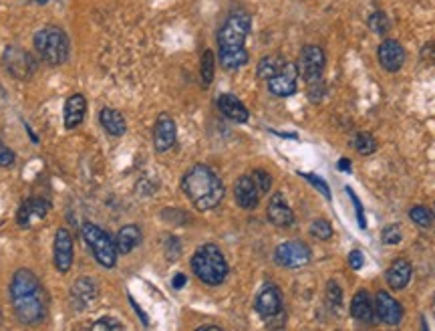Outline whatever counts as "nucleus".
Returning <instances> with one entry per match:
<instances>
[{
  "label": "nucleus",
  "mask_w": 435,
  "mask_h": 331,
  "mask_svg": "<svg viewBox=\"0 0 435 331\" xmlns=\"http://www.w3.org/2000/svg\"><path fill=\"white\" fill-rule=\"evenodd\" d=\"M310 234H312L315 239H319V241H328V239L332 237V226H330V222L328 221L319 219V221H315L310 224Z\"/></svg>",
  "instance_id": "33"
},
{
  "label": "nucleus",
  "mask_w": 435,
  "mask_h": 331,
  "mask_svg": "<svg viewBox=\"0 0 435 331\" xmlns=\"http://www.w3.org/2000/svg\"><path fill=\"white\" fill-rule=\"evenodd\" d=\"M339 170H345V172H351V162H349V160H341V162H339Z\"/></svg>",
  "instance_id": "41"
},
{
  "label": "nucleus",
  "mask_w": 435,
  "mask_h": 331,
  "mask_svg": "<svg viewBox=\"0 0 435 331\" xmlns=\"http://www.w3.org/2000/svg\"><path fill=\"white\" fill-rule=\"evenodd\" d=\"M326 65V55L325 51L317 45H306L302 49L299 59V71L302 75V79L306 83H315L321 79L323 71Z\"/></svg>",
  "instance_id": "7"
},
{
  "label": "nucleus",
  "mask_w": 435,
  "mask_h": 331,
  "mask_svg": "<svg viewBox=\"0 0 435 331\" xmlns=\"http://www.w3.org/2000/svg\"><path fill=\"white\" fill-rule=\"evenodd\" d=\"M363 263H365V259H363V252H361V250H353V252L349 254V265L353 267L354 271H359V269L363 267Z\"/></svg>",
  "instance_id": "39"
},
{
  "label": "nucleus",
  "mask_w": 435,
  "mask_h": 331,
  "mask_svg": "<svg viewBox=\"0 0 435 331\" xmlns=\"http://www.w3.org/2000/svg\"><path fill=\"white\" fill-rule=\"evenodd\" d=\"M411 275H413L411 263L405 261V259H397V261L391 263V267H389V271H387V283H389L391 289L401 291V289H405L409 285Z\"/></svg>",
  "instance_id": "20"
},
{
  "label": "nucleus",
  "mask_w": 435,
  "mask_h": 331,
  "mask_svg": "<svg viewBox=\"0 0 435 331\" xmlns=\"http://www.w3.org/2000/svg\"><path fill=\"white\" fill-rule=\"evenodd\" d=\"M139 243H141V230L136 224H127V226L119 228V232L115 237V247H117L119 254H129Z\"/></svg>",
  "instance_id": "23"
},
{
  "label": "nucleus",
  "mask_w": 435,
  "mask_h": 331,
  "mask_svg": "<svg viewBox=\"0 0 435 331\" xmlns=\"http://www.w3.org/2000/svg\"><path fill=\"white\" fill-rule=\"evenodd\" d=\"M351 315L357 321L373 323L375 321V303L367 291H359L351 301Z\"/></svg>",
  "instance_id": "21"
},
{
  "label": "nucleus",
  "mask_w": 435,
  "mask_h": 331,
  "mask_svg": "<svg viewBox=\"0 0 435 331\" xmlns=\"http://www.w3.org/2000/svg\"><path fill=\"white\" fill-rule=\"evenodd\" d=\"M99 121H101V126L105 128V132H107L109 136H115V138L123 136L125 130H127L125 117H123L119 111L111 110V108L101 110V113H99Z\"/></svg>",
  "instance_id": "24"
},
{
  "label": "nucleus",
  "mask_w": 435,
  "mask_h": 331,
  "mask_svg": "<svg viewBox=\"0 0 435 331\" xmlns=\"http://www.w3.org/2000/svg\"><path fill=\"white\" fill-rule=\"evenodd\" d=\"M182 190L198 210H214L224 198V184L218 174L204 164L190 168L182 180Z\"/></svg>",
  "instance_id": "2"
},
{
  "label": "nucleus",
  "mask_w": 435,
  "mask_h": 331,
  "mask_svg": "<svg viewBox=\"0 0 435 331\" xmlns=\"http://www.w3.org/2000/svg\"><path fill=\"white\" fill-rule=\"evenodd\" d=\"M73 265V237L67 228H59L54 239V267L59 273H67Z\"/></svg>",
  "instance_id": "13"
},
{
  "label": "nucleus",
  "mask_w": 435,
  "mask_h": 331,
  "mask_svg": "<svg viewBox=\"0 0 435 331\" xmlns=\"http://www.w3.org/2000/svg\"><path fill=\"white\" fill-rule=\"evenodd\" d=\"M91 330H95V331H107V330L121 331V330H123V325H121L119 321H115L113 317H103V319L95 321Z\"/></svg>",
  "instance_id": "36"
},
{
  "label": "nucleus",
  "mask_w": 435,
  "mask_h": 331,
  "mask_svg": "<svg viewBox=\"0 0 435 331\" xmlns=\"http://www.w3.org/2000/svg\"><path fill=\"white\" fill-rule=\"evenodd\" d=\"M39 55L51 65H61L69 59V37L59 27H45L34 34Z\"/></svg>",
  "instance_id": "4"
},
{
  "label": "nucleus",
  "mask_w": 435,
  "mask_h": 331,
  "mask_svg": "<svg viewBox=\"0 0 435 331\" xmlns=\"http://www.w3.org/2000/svg\"><path fill=\"white\" fill-rule=\"evenodd\" d=\"M354 148H357L359 154L369 156V154L375 152L377 143H375V138H373L371 134H365V132H363V134H357V138H354Z\"/></svg>",
  "instance_id": "31"
},
{
  "label": "nucleus",
  "mask_w": 435,
  "mask_h": 331,
  "mask_svg": "<svg viewBox=\"0 0 435 331\" xmlns=\"http://www.w3.org/2000/svg\"><path fill=\"white\" fill-rule=\"evenodd\" d=\"M248 59H250V55H248L244 47H240V49H220V63H222L224 69H230V71L240 69L248 63Z\"/></svg>",
  "instance_id": "26"
},
{
  "label": "nucleus",
  "mask_w": 435,
  "mask_h": 331,
  "mask_svg": "<svg viewBox=\"0 0 435 331\" xmlns=\"http://www.w3.org/2000/svg\"><path fill=\"white\" fill-rule=\"evenodd\" d=\"M12 164H14V152L4 141H0V166L10 168Z\"/></svg>",
  "instance_id": "37"
},
{
  "label": "nucleus",
  "mask_w": 435,
  "mask_h": 331,
  "mask_svg": "<svg viewBox=\"0 0 435 331\" xmlns=\"http://www.w3.org/2000/svg\"><path fill=\"white\" fill-rule=\"evenodd\" d=\"M83 239L93 250L95 259L99 261V265H103L105 269L115 267L117 263V247H115V239H111V234L105 232L101 226L93 224V222H85L83 224Z\"/></svg>",
  "instance_id": "5"
},
{
  "label": "nucleus",
  "mask_w": 435,
  "mask_h": 331,
  "mask_svg": "<svg viewBox=\"0 0 435 331\" xmlns=\"http://www.w3.org/2000/svg\"><path fill=\"white\" fill-rule=\"evenodd\" d=\"M234 196H236L238 206H242L244 210H252V208L258 206L262 194L258 190L252 176H240L234 184Z\"/></svg>",
  "instance_id": "16"
},
{
  "label": "nucleus",
  "mask_w": 435,
  "mask_h": 331,
  "mask_svg": "<svg viewBox=\"0 0 435 331\" xmlns=\"http://www.w3.org/2000/svg\"><path fill=\"white\" fill-rule=\"evenodd\" d=\"M191 269L202 283L210 287L224 283L228 277V263L216 245H202L198 248L191 257Z\"/></svg>",
  "instance_id": "3"
},
{
  "label": "nucleus",
  "mask_w": 435,
  "mask_h": 331,
  "mask_svg": "<svg viewBox=\"0 0 435 331\" xmlns=\"http://www.w3.org/2000/svg\"><path fill=\"white\" fill-rule=\"evenodd\" d=\"M85 111H87V101L81 93L71 95L65 103V128L75 130L77 126H81L85 119Z\"/></svg>",
  "instance_id": "22"
},
{
  "label": "nucleus",
  "mask_w": 435,
  "mask_h": 331,
  "mask_svg": "<svg viewBox=\"0 0 435 331\" xmlns=\"http://www.w3.org/2000/svg\"><path fill=\"white\" fill-rule=\"evenodd\" d=\"M4 67L17 79H28L34 73V61H32V57L28 55L27 51L19 49V47H8L4 51Z\"/></svg>",
  "instance_id": "10"
},
{
  "label": "nucleus",
  "mask_w": 435,
  "mask_h": 331,
  "mask_svg": "<svg viewBox=\"0 0 435 331\" xmlns=\"http://www.w3.org/2000/svg\"><path fill=\"white\" fill-rule=\"evenodd\" d=\"M214 67H216V59L212 51H206L202 57V83L210 85L214 79Z\"/></svg>",
  "instance_id": "30"
},
{
  "label": "nucleus",
  "mask_w": 435,
  "mask_h": 331,
  "mask_svg": "<svg viewBox=\"0 0 435 331\" xmlns=\"http://www.w3.org/2000/svg\"><path fill=\"white\" fill-rule=\"evenodd\" d=\"M71 295H73L77 307H89V305L97 299V287H95V283L91 279L83 277L79 281H75Z\"/></svg>",
  "instance_id": "25"
},
{
  "label": "nucleus",
  "mask_w": 435,
  "mask_h": 331,
  "mask_svg": "<svg viewBox=\"0 0 435 331\" xmlns=\"http://www.w3.org/2000/svg\"><path fill=\"white\" fill-rule=\"evenodd\" d=\"M176 136H178L176 121L167 113H162L158 117V121H156V128H153V146H156V150L160 154L167 152L176 143Z\"/></svg>",
  "instance_id": "15"
},
{
  "label": "nucleus",
  "mask_w": 435,
  "mask_h": 331,
  "mask_svg": "<svg viewBox=\"0 0 435 331\" xmlns=\"http://www.w3.org/2000/svg\"><path fill=\"white\" fill-rule=\"evenodd\" d=\"M375 315L385 325H399L403 319V307L387 291H379L375 295Z\"/></svg>",
  "instance_id": "11"
},
{
  "label": "nucleus",
  "mask_w": 435,
  "mask_h": 331,
  "mask_svg": "<svg viewBox=\"0 0 435 331\" xmlns=\"http://www.w3.org/2000/svg\"><path fill=\"white\" fill-rule=\"evenodd\" d=\"M274 261L280 267H286V269H300V267L308 265L310 248L306 247L304 243H300V241L282 243L280 247H276V250H274Z\"/></svg>",
  "instance_id": "8"
},
{
  "label": "nucleus",
  "mask_w": 435,
  "mask_h": 331,
  "mask_svg": "<svg viewBox=\"0 0 435 331\" xmlns=\"http://www.w3.org/2000/svg\"><path fill=\"white\" fill-rule=\"evenodd\" d=\"M256 311L260 317L272 319L282 313V293L276 285H264L256 297Z\"/></svg>",
  "instance_id": "12"
},
{
  "label": "nucleus",
  "mask_w": 435,
  "mask_h": 331,
  "mask_svg": "<svg viewBox=\"0 0 435 331\" xmlns=\"http://www.w3.org/2000/svg\"><path fill=\"white\" fill-rule=\"evenodd\" d=\"M184 285H186V275L173 277V287H176V289H182Z\"/></svg>",
  "instance_id": "40"
},
{
  "label": "nucleus",
  "mask_w": 435,
  "mask_h": 331,
  "mask_svg": "<svg viewBox=\"0 0 435 331\" xmlns=\"http://www.w3.org/2000/svg\"><path fill=\"white\" fill-rule=\"evenodd\" d=\"M49 212V202L43 200V198H28L27 202H23L19 214H17V221L23 228L30 226L32 222L43 221Z\"/></svg>",
  "instance_id": "17"
},
{
  "label": "nucleus",
  "mask_w": 435,
  "mask_h": 331,
  "mask_svg": "<svg viewBox=\"0 0 435 331\" xmlns=\"http://www.w3.org/2000/svg\"><path fill=\"white\" fill-rule=\"evenodd\" d=\"M409 217H411V221L415 222L417 226H421V228H429L434 224V212L429 208H425V206H413L411 212H409Z\"/></svg>",
  "instance_id": "29"
},
{
  "label": "nucleus",
  "mask_w": 435,
  "mask_h": 331,
  "mask_svg": "<svg viewBox=\"0 0 435 331\" xmlns=\"http://www.w3.org/2000/svg\"><path fill=\"white\" fill-rule=\"evenodd\" d=\"M312 186H317L319 188V192L321 194H325L326 198H330V190H328V184H326L325 180L323 178H319V176H315V174H302Z\"/></svg>",
  "instance_id": "38"
},
{
  "label": "nucleus",
  "mask_w": 435,
  "mask_h": 331,
  "mask_svg": "<svg viewBox=\"0 0 435 331\" xmlns=\"http://www.w3.org/2000/svg\"><path fill=\"white\" fill-rule=\"evenodd\" d=\"M250 17L246 12H234L228 17V21L222 25L218 32V45L220 49H240L244 47L246 37L250 32Z\"/></svg>",
  "instance_id": "6"
},
{
  "label": "nucleus",
  "mask_w": 435,
  "mask_h": 331,
  "mask_svg": "<svg viewBox=\"0 0 435 331\" xmlns=\"http://www.w3.org/2000/svg\"><path fill=\"white\" fill-rule=\"evenodd\" d=\"M297 79H299V67L295 63H286L274 77L268 79V89L276 97H290L297 93Z\"/></svg>",
  "instance_id": "9"
},
{
  "label": "nucleus",
  "mask_w": 435,
  "mask_h": 331,
  "mask_svg": "<svg viewBox=\"0 0 435 331\" xmlns=\"http://www.w3.org/2000/svg\"><path fill=\"white\" fill-rule=\"evenodd\" d=\"M286 65V61L282 59L280 55H268V57H264L260 63H258V69H256V73H258V77L260 79H270V77H274L282 67Z\"/></svg>",
  "instance_id": "27"
},
{
  "label": "nucleus",
  "mask_w": 435,
  "mask_h": 331,
  "mask_svg": "<svg viewBox=\"0 0 435 331\" xmlns=\"http://www.w3.org/2000/svg\"><path fill=\"white\" fill-rule=\"evenodd\" d=\"M326 301H328V307H330L335 313H341V307H343V291H341V287L337 285V281H328V283H326Z\"/></svg>",
  "instance_id": "28"
},
{
  "label": "nucleus",
  "mask_w": 435,
  "mask_h": 331,
  "mask_svg": "<svg viewBox=\"0 0 435 331\" xmlns=\"http://www.w3.org/2000/svg\"><path fill=\"white\" fill-rule=\"evenodd\" d=\"M220 330H222L220 325H202V328H200V331H220Z\"/></svg>",
  "instance_id": "42"
},
{
  "label": "nucleus",
  "mask_w": 435,
  "mask_h": 331,
  "mask_svg": "<svg viewBox=\"0 0 435 331\" xmlns=\"http://www.w3.org/2000/svg\"><path fill=\"white\" fill-rule=\"evenodd\" d=\"M266 217L274 226H290L295 222V212L290 210L288 202L284 200V196L280 192L274 194L270 198L268 208H266Z\"/></svg>",
  "instance_id": "18"
},
{
  "label": "nucleus",
  "mask_w": 435,
  "mask_h": 331,
  "mask_svg": "<svg viewBox=\"0 0 435 331\" xmlns=\"http://www.w3.org/2000/svg\"><path fill=\"white\" fill-rule=\"evenodd\" d=\"M218 110L222 111L228 119L236 121V123H246L250 113L246 110V106L232 93H222L218 97Z\"/></svg>",
  "instance_id": "19"
},
{
  "label": "nucleus",
  "mask_w": 435,
  "mask_h": 331,
  "mask_svg": "<svg viewBox=\"0 0 435 331\" xmlns=\"http://www.w3.org/2000/svg\"><path fill=\"white\" fill-rule=\"evenodd\" d=\"M391 27V23H389V19H387V14L385 12H373L371 17H369V28L375 32V34H385L387 30Z\"/></svg>",
  "instance_id": "32"
},
{
  "label": "nucleus",
  "mask_w": 435,
  "mask_h": 331,
  "mask_svg": "<svg viewBox=\"0 0 435 331\" xmlns=\"http://www.w3.org/2000/svg\"><path fill=\"white\" fill-rule=\"evenodd\" d=\"M252 178H254V182H256V186H258L260 194H266L268 190H270L272 178L266 170H256V172L252 174Z\"/></svg>",
  "instance_id": "35"
},
{
  "label": "nucleus",
  "mask_w": 435,
  "mask_h": 331,
  "mask_svg": "<svg viewBox=\"0 0 435 331\" xmlns=\"http://www.w3.org/2000/svg\"><path fill=\"white\" fill-rule=\"evenodd\" d=\"M39 4H45V2H49V0H36Z\"/></svg>",
  "instance_id": "43"
},
{
  "label": "nucleus",
  "mask_w": 435,
  "mask_h": 331,
  "mask_svg": "<svg viewBox=\"0 0 435 331\" xmlns=\"http://www.w3.org/2000/svg\"><path fill=\"white\" fill-rule=\"evenodd\" d=\"M10 297L17 317L25 325H36L47 317V297L41 281L28 269H21L12 277Z\"/></svg>",
  "instance_id": "1"
},
{
  "label": "nucleus",
  "mask_w": 435,
  "mask_h": 331,
  "mask_svg": "<svg viewBox=\"0 0 435 331\" xmlns=\"http://www.w3.org/2000/svg\"><path fill=\"white\" fill-rule=\"evenodd\" d=\"M381 239H383V243H385V245H399V243H401V239H403V232H401L399 224H389V226H385V228H383Z\"/></svg>",
  "instance_id": "34"
},
{
  "label": "nucleus",
  "mask_w": 435,
  "mask_h": 331,
  "mask_svg": "<svg viewBox=\"0 0 435 331\" xmlns=\"http://www.w3.org/2000/svg\"><path fill=\"white\" fill-rule=\"evenodd\" d=\"M379 63L381 67L385 71H389V73L399 71L403 67V63H405V49L393 39L383 41L379 45Z\"/></svg>",
  "instance_id": "14"
}]
</instances>
